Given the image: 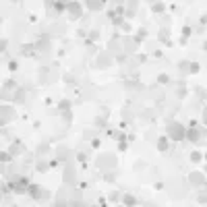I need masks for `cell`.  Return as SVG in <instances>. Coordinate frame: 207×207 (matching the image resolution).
Instances as JSON below:
<instances>
[{
  "instance_id": "obj_1",
  "label": "cell",
  "mask_w": 207,
  "mask_h": 207,
  "mask_svg": "<svg viewBox=\"0 0 207 207\" xmlns=\"http://www.w3.org/2000/svg\"><path fill=\"white\" fill-rule=\"evenodd\" d=\"M168 135H170L174 141L184 139V126H180L178 122H168Z\"/></svg>"
},
{
  "instance_id": "obj_2",
  "label": "cell",
  "mask_w": 207,
  "mask_h": 207,
  "mask_svg": "<svg viewBox=\"0 0 207 207\" xmlns=\"http://www.w3.org/2000/svg\"><path fill=\"white\" fill-rule=\"evenodd\" d=\"M201 135H205V131L201 133V131H197V128H188V131H184V137L188 141H193V143H197L201 139Z\"/></svg>"
},
{
  "instance_id": "obj_3",
  "label": "cell",
  "mask_w": 207,
  "mask_h": 207,
  "mask_svg": "<svg viewBox=\"0 0 207 207\" xmlns=\"http://www.w3.org/2000/svg\"><path fill=\"white\" fill-rule=\"evenodd\" d=\"M29 195L33 199H39V197H48V193H41V188L37 184H29Z\"/></svg>"
},
{
  "instance_id": "obj_4",
  "label": "cell",
  "mask_w": 207,
  "mask_h": 207,
  "mask_svg": "<svg viewBox=\"0 0 207 207\" xmlns=\"http://www.w3.org/2000/svg\"><path fill=\"white\" fill-rule=\"evenodd\" d=\"M168 147H170V145H168V137H160V139H158V149H160L162 153H166Z\"/></svg>"
},
{
  "instance_id": "obj_5",
  "label": "cell",
  "mask_w": 207,
  "mask_h": 207,
  "mask_svg": "<svg viewBox=\"0 0 207 207\" xmlns=\"http://www.w3.org/2000/svg\"><path fill=\"white\" fill-rule=\"evenodd\" d=\"M68 13H71L73 17H79V15H81V6H79V2H71V4H68Z\"/></svg>"
},
{
  "instance_id": "obj_6",
  "label": "cell",
  "mask_w": 207,
  "mask_h": 207,
  "mask_svg": "<svg viewBox=\"0 0 207 207\" xmlns=\"http://www.w3.org/2000/svg\"><path fill=\"white\" fill-rule=\"evenodd\" d=\"M35 46H21V52H23V54L25 56H33V54H35Z\"/></svg>"
},
{
  "instance_id": "obj_7",
  "label": "cell",
  "mask_w": 207,
  "mask_h": 207,
  "mask_svg": "<svg viewBox=\"0 0 207 207\" xmlns=\"http://www.w3.org/2000/svg\"><path fill=\"white\" fill-rule=\"evenodd\" d=\"M164 8H166V4H164V2H153V4H151V11H153V13H164Z\"/></svg>"
},
{
  "instance_id": "obj_8",
  "label": "cell",
  "mask_w": 207,
  "mask_h": 207,
  "mask_svg": "<svg viewBox=\"0 0 207 207\" xmlns=\"http://www.w3.org/2000/svg\"><path fill=\"white\" fill-rule=\"evenodd\" d=\"M160 39L164 41V44H168V46H172V41L168 39V29H162V31H160Z\"/></svg>"
},
{
  "instance_id": "obj_9",
  "label": "cell",
  "mask_w": 207,
  "mask_h": 207,
  "mask_svg": "<svg viewBox=\"0 0 207 207\" xmlns=\"http://www.w3.org/2000/svg\"><path fill=\"white\" fill-rule=\"evenodd\" d=\"M124 205H128V207H131V205H137V199H135V197L133 195H124Z\"/></svg>"
},
{
  "instance_id": "obj_10",
  "label": "cell",
  "mask_w": 207,
  "mask_h": 207,
  "mask_svg": "<svg viewBox=\"0 0 207 207\" xmlns=\"http://www.w3.org/2000/svg\"><path fill=\"white\" fill-rule=\"evenodd\" d=\"M104 2H99V0H91V2H87V6L91 8V11H97V8H101Z\"/></svg>"
},
{
  "instance_id": "obj_11",
  "label": "cell",
  "mask_w": 207,
  "mask_h": 207,
  "mask_svg": "<svg viewBox=\"0 0 207 207\" xmlns=\"http://www.w3.org/2000/svg\"><path fill=\"white\" fill-rule=\"evenodd\" d=\"M52 4H54V11H58V13H62L64 8H66L64 2H60V0H56V2H52Z\"/></svg>"
},
{
  "instance_id": "obj_12",
  "label": "cell",
  "mask_w": 207,
  "mask_h": 207,
  "mask_svg": "<svg viewBox=\"0 0 207 207\" xmlns=\"http://www.w3.org/2000/svg\"><path fill=\"white\" fill-rule=\"evenodd\" d=\"M199 68H201V66L197 64V62H191V64H188V73H193V75H195V73H199Z\"/></svg>"
},
{
  "instance_id": "obj_13",
  "label": "cell",
  "mask_w": 207,
  "mask_h": 207,
  "mask_svg": "<svg viewBox=\"0 0 207 207\" xmlns=\"http://www.w3.org/2000/svg\"><path fill=\"white\" fill-rule=\"evenodd\" d=\"M145 35H147V31H145V29H139V31H137V37H135V41H141Z\"/></svg>"
},
{
  "instance_id": "obj_14",
  "label": "cell",
  "mask_w": 207,
  "mask_h": 207,
  "mask_svg": "<svg viewBox=\"0 0 207 207\" xmlns=\"http://www.w3.org/2000/svg\"><path fill=\"white\" fill-rule=\"evenodd\" d=\"M68 108H71V101H68V99H62V101H60V110H62V112H66Z\"/></svg>"
},
{
  "instance_id": "obj_15",
  "label": "cell",
  "mask_w": 207,
  "mask_h": 207,
  "mask_svg": "<svg viewBox=\"0 0 207 207\" xmlns=\"http://www.w3.org/2000/svg\"><path fill=\"white\" fill-rule=\"evenodd\" d=\"M48 168H50V164H46V162H39L37 164V170L39 172H48Z\"/></svg>"
},
{
  "instance_id": "obj_16",
  "label": "cell",
  "mask_w": 207,
  "mask_h": 207,
  "mask_svg": "<svg viewBox=\"0 0 207 207\" xmlns=\"http://www.w3.org/2000/svg\"><path fill=\"white\" fill-rule=\"evenodd\" d=\"M191 33H193V29H191V27H188V25H184V27H182V37L186 39L188 35H191Z\"/></svg>"
},
{
  "instance_id": "obj_17",
  "label": "cell",
  "mask_w": 207,
  "mask_h": 207,
  "mask_svg": "<svg viewBox=\"0 0 207 207\" xmlns=\"http://www.w3.org/2000/svg\"><path fill=\"white\" fill-rule=\"evenodd\" d=\"M8 160H11V153H8V151H2V153H0V162H8Z\"/></svg>"
},
{
  "instance_id": "obj_18",
  "label": "cell",
  "mask_w": 207,
  "mask_h": 207,
  "mask_svg": "<svg viewBox=\"0 0 207 207\" xmlns=\"http://www.w3.org/2000/svg\"><path fill=\"white\" fill-rule=\"evenodd\" d=\"M112 23H114L116 27H118V25H122V17H120V15H116L114 19H112Z\"/></svg>"
},
{
  "instance_id": "obj_19",
  "label": "cell",
  "mask_w": 207,
  "mask_h": 207,
  "mask_svg": "<svg viewBox=\"0 0 207 207\" xmlns=\"http://www.w3.org/2000/svg\"><path fill=\"white\" fill-rule=\"evenodd\" d=\"M158 81L166 85V83H170V77H168V75H160V79H158Z\"/></svg>"
},
{
  "instance_id": "obj_20",
  "label": "cell",
  "mask_w": 207,
  "mask_h": 207,
  "mask_svg": "<svg viewBox=\"0 0 207 207\" xmlns=\"http://www.w3.org/2000/svg\"><path fill=\"white\" fill-rule=\"evenodd\" d=\"M191 160H193V162H201V153H199V151H193Z\"/></svg>"
},
{
  "instance_id": "obj_21",
  "label": "cell",
  "mask_w": 207,
  "mask_h": 207,
  "mask_svg": "<svg viewBox=\"0 0 207 207\" xmlns=\"http://www.w3.org/2000/svg\"><path fill=\"white\" fill-rule=\"evenodd\" d=\"M114 135V139H118V141H124L126 139V135H122V133H112Z\"/></svg>"
},
{
  "instance_id": "obj_22",
  "label": "cell",
  "mask_w": 207,
  "mask_h": 207,
  "mask_svg": "<svg viewBox=\"0 0 207 207\" xmlns=\"http://www.w3.org/2000/svg\"><path fill=\"white\" fill-rule=\"evenodd\" d=\"M17 68H19V64H17V62H8V71H17Z\"/></svg>"
},
{
  "instance_id": "obj_23",
  "label": "cell",
  "mask_w": 207,
  "mask_h": 207,
  "mask_svg": "<svg viewBox=\"0 0 207 207\" xmlns=\"http://www.w3.org/2000/svg\"><path fill=\"white\" fill-rule=\"evenodd\" d=\"M6 46H8V41H6V39H2V41H0V50H2V54H4V50H6Z\"/></svg>"
},
{
  "instance_id": "obj_24",
  "label": "cell",
  "mask_w": 207,
  "mask_h": 207,
  "mask_svg": "<svg viewBox=\"0 0 207 207\" xmlns=\"http://www.w3.org/2000/svg\"><path fill=\"white\" fill-rule=\"evenodd\" d=\"M95 124H97V126H106V120H104V118H97Z\"/></svg>"
},
{
  "instance_id": "obj_25",
  "label": "cell",
  "mask_w": 207,
  "mask_h": 207,
  "mask_svg": "<svg viewBox=\"0 0 207 207\" xmlns=\"http://www.w3.org/2000/svg\"><path fill=\"white\" fill-rule=\"evenodd\" d=\"M186 68H188V62H180V71L186 73Z\"/></svg>"
},
{
  "instance_id": "obj_26",
  "label": "cell",
  "mask_w": 207,
  "mask_h": 207,
  "mask_svg": "<svg viewBox=\"0 0 207 207\" xmlns=\"http://www.w3.org/2000/svg\"><path fill=\"white\" fill-rule=\"evenodd\" d=\"M205 201H207V199H205V193H201V195H199V203L205 205Z\"/></svg>"
},
{
  "instance_id": "obj_27",
  "label": "cell",
  "mask_w": 207,
  "mask_h": 207,
  "mask_svg": "<svg viewBox=\"0 0 207 207\" xmlns=\"http://www.w3.org/2000/svg\"><path fill=\"white\" fill-rule=\"evenodd\" d=\"M118 143H120V145H118V149H120V151H124V149H126V143H124V141H118Z\"/></svg>"
},
{
  "instance_id": "obj_28",
  "label": "cell",
  "mask_w": 207,
  "mask_h": 207,
  "mask_svg": "<svg viewBox=\"0 0 207 207\" xmlns=\"http://www.w3.org/2000/svg\"><path fill=\"white\" fill-rule=\"evenodd\" d=\"M116 60H118V62H124L126 56H124V54H118V56H116Z\"/></svg>"
}]
</instances>
